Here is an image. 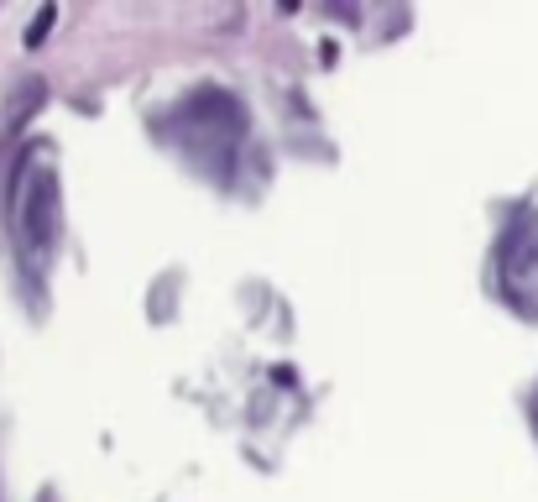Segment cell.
<instances>
[{
    "mask_svg": "<svg viewBox=\"0 0 538 502\" xmlns=\"http://www.w3.org/2000/svg\"><path fill=\"white\" fill-rule=\"evenodd\" d=\"M0 168H6V142H0Z\"/></svg>",
    "mask_w": 538,
    "mask_h": 502,
    "instance_id": "obj_4",
    "label": "cell"
},
{
    "mask_svg": "<svg viewBox=\"0 0 538 502\" xmlns=\"http://www.w3.org/2000/svg\"><path fill=\"white\" fill-rule=\"evenodd\" d=\"M53 21H58V6H42L37 16H32V27H27V48H42V42H48V32H53Z\"/></svg>",
    "mask_w": 538,
    "mask_h": 502,
    "instance_id": "obj_3",
    "label": "cell"
},
{
    "mask_svg": "<svg viewBox=\"0 0 538 502\" xmlns=\"http://www.w3.org/2000/svg\"><path fill=\"white\" fill-rule=\"evenodd\" d=\"M42 105H48V79H16L6 89V121L11 126H27Z\"/></svg>",
    "mask_w": 538,
    "mask_h": 502,
    "instance_id": "obj_2",
    "label": "cell"
},
{
    "mask_svg": "<svg viewBox=\"0 0 538 502\" xmlns=\"http://www.w3.org/2000/svg\"><path fill=\"white\" fill-rule=\"evenodd\" d=\"M11 225L32 257H48L58 241V173L53 163L42 168V152H32L11 178Z\"/></svg>",
    "mask_w": 538,
    "mask_h": 502,
    "instance_id": "obj_1",
    "label": "cell"
}]
</instances>
